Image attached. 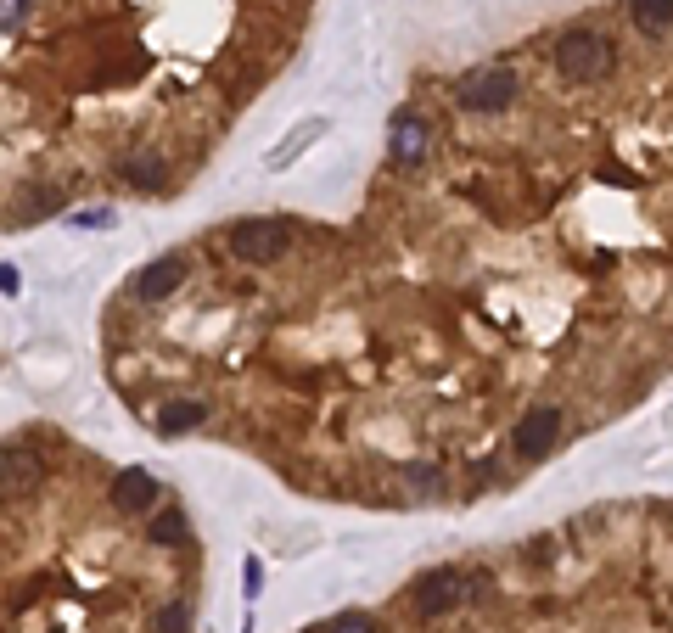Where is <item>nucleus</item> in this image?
Returning <instances> with one entry per match:
<instances>
[{"mask_svg": "<svg viewBox=\"0 0 673 633\" xmlns=\"http://www.w3.org/2000/svg\"><path fill=\"white\" fill-rule=\"evenodd\" d=\"M404 482H410V488H421V493H438V488H444V477H438V465H421V460H410V465H404Z\"/></svg>", "mask_w": 673, "mask_h": 633, "instance_id": "2eb2a0df", "label": "nucleus"}, {"mask_svg": "<svg viewBox=\"0 0 673 633\" xmlns=\"http://www.w3.org/2000/svg\"><path fill=\"white\" fill-rule=\"evenodd\" d=\"M163 174H169V169H163V157H158V152H135V157H124V180H129V185H141V191H158Z\"/></svg>", "mask_w": 673, "mask_h": 633, "instance_id": "f8f14e48", "label": "nucleus"}, {"mask_svg": "<svg viewBox=\"0 0 673 633\" xmlns=\"http://www.w3.org/2000/svg\"><path fill=\"white\" fill-rule=\"evenodd\" d=\"M0 292H6V297H17V264H6V269H0Z\"/></svg>", "mask_w": 673, "mask_h": 633, "instance_id": "aec40b11", "label": "nucleus"}, {"mask_svg": "<svg viewBox=\"0 0 673 633\" xmlns=\"http://www.w3.org/2000/svg\"><path fill=\"white\" fill-rule=\"evenodd\" d=\"M326 633H376V622L371 617H337Z\"/></svg>", "mask_w": 673, "mask_h": 633, "instance_id": "a211bd4d", "label": "nucleus"}, {"mask_svg": "<svg viewBox=\"0 0 673 633\" xmlns=\"http://www.w3.org/2000/svg\"><path fill=\"white\" fill-rule=\"evenodd\" d=\"M612 51H617V45L606 40V34L567 29V34H561V45H556V73L567 79V85H595V79L612 73Z\"/></svg>", "mask_w": 673, "mask_h": 633, "instance_id": "f257e3e1", "label": "nucleus"}, {"mask_svg": "<svg viewBox=\"0 0 673 633\" xmlns=\"http://www.w3.org/2000/svg\"><path fill=\"white\" fill-rule=\"evenodd\" d=\"M152 499H158V482H152V471L129 465V471H118V477H113V505H118V510H146Z\"/></svg>", "mask_w": 673, "mask_h": 633, "instance_id": "6e6552de", "label": "nucleus"}, {"mask_svg": "<svg viewBox=\"0 0 673 633\" xmlns=\"http://www.w3.org/2000/svg\"><path fill=\"white\" fill-rule=\"evenodd\" d=\"M68 225H73V230H101V225H113V208H85V213H68Z\"/></svg>", "mask_w": 673, "mask_h": 633, "instance_id": "dca6fc26", "label": "nucleus"}, {"mask_svg": "<svg viewBox=\"0 0 673 633\" xmlns=\"http://www.w3.org/2000/svg\"><path fill=\"white\" fill-rule=\"evenodd\" d=\"M230 247H236V258H247V264H275V258H287L292 236H287V225H275V219H247V225H236Z\"/></svg>", "mask_w": 673, "mask_h": 633, "instance_id": "7ed1b4c3", "label": "nucleus"}, {"mask_svg": "<svg viewBox=\"0 0 673 633\" xmlns=\"http://www.w3.org/2000/svg\"><path fill=\"white\" fill-rule=\"evenodd\" d=\"M522 96V79L511 68H477L466 85H460V107L466 113H505L511 101Z\"/></svg>", "mask_w": 673, "mask_h": 633, "instance_id": "f03ea898", "label": "nucleus"}, {"mask_svg": "<svg viewBox=\"0 0 673 633\" xmlns=\"http://www.w3.org/2000/svg\"><path fill=\"white\" fill-rule=\"evenodd\" d=\"M320 135H326V118H309V124H298V129L287 135V141H281V146H270V157H264V169H287L292 157H303L309 146L320 141Z\"/></svg>", "mask_w": 673, "mask_h": 633, "instance_id": "1a4fd4ad", "label": "nucleus"}, {"mask_svg": "<svg viewBox=\"0 0 673 633\" xmlns=\"http://www.w3.org/2000/svg\"><path fill=\"white\" fill-rule=\"evenodd\" d=\"M40 482V460L29 449H6V499H17V488Z\"/></svg>", "mask_w": 673, "mask_h": 633, "instance_id": "9b49d317", "label": "nucleus"}, {"mask_svg": "<svg viewBox=\"0 0 673 633\" xmlns=\"http://www.w3.org/2000/svg\"><path fill=\"white\" fill-rule=\"evenodd\" d=\"M158 628L163 633H186V605H169V611L158 617Z\"/></svg>", "mask_w": 673, "mask_h": 633, "instance_id": "6ab92c4d", "label": "nucleus"}, {"mask_svg": "<svg viewBox=\"0 0 673 633\" xmlns=\"http://www.w3.org/2000/svg\"><path fill=\"white\" fill-rule=\"evenodd\" d=\"M466 589H472V583H466L460 572H449V566H444V572H427V577H421L410 600H416L421 617H444V611H455V605L466 600Z\"/></svg>", "mask_w": 673, "mask_h": 633, "instance_id": "20e7f679", "label": "nucleus"}, {"mask_svg": "<svg viewBox=\"0 0 673 633\" xmlns=\"http://www.w3.org/2000/svg\"><path fill=\"white\" fill-rule=\"evenodd\" d=\"M202 421H208V404H202V398H174V404L158 409V432H169V437L191 432V426H202Z\"/></svg>", "mask_w": 673, "mask_h": 633, "instance_id": "9d476101", "label": "nucleus"}, {"mask_svg": "<svg viewBox=\"0 0 673 633\" xmlns=\"http://www.w3.org/2000/svg\"><path fill=\"white\" fill-rule=\"evenodd\" d=\"M634 23H640L645 34H657L673 23V0H634Z\"/></svg>", "mask_w": 673, "mask_h": 633, "instance_id": "ddd939ff", "label": "nucleus"}, {"mask_svg": "<svg viewBox=\"0 0 673 633\" xmlns=\"http://www.w3.org/2000/svg\"><path fill=\"white\" fill-rule=\"evenodd\" d=\"M191 538V527H186V516H180V510H163L158 521H152V544H186Z\"/></svg>", "mask_w": 673, "mask_h": 633, "instance_id": "4468645a", "label": "nucleus"}, {"mask_svg": "<svg viewBox=\"0 0 673 633\" xmlns=\"http://www.w3.org/2000/svg\"><path fill=\"white\" fill-rule=\"evenodd\" d=\"M427 146H432V124L421 113H399V118H393L387 152H393V163H399V169H416L421 157H427Z\"/></svg>", "mask_w": 673, "mask_h": 633, "instance_id": "39448f33", "label": "nucleus"}, {"mask_svg": "<svg viewBox=\"0 0 673 633\" xmlns=\"http://www.w3.org/2000/svg\"><path fill=\"white\" fill-rule=\"evenodd\" d=\"M556 432H561V409L556 404H539V409H528L522 421H516V432H511V443H516V454H545L550 443H556Z\"/></svg>", "mask_w": 673, "mask_h": 633, "instance_id": "423d86ee", "label": "nucleus"}, {"mask_svg": "<svg viewBox=\"0 0 673 633\" xmlns=\"http://www.w3.org/2000/svg\"><path fill=\"white\" fill-rule=\"evenodd\" d=\"M180 281H186V264H180V258H158V264H146L141 275H135V297H141V303H158V297H169Z\"/></svg>", "mask_w": 673, "mask_h": 633, "instance_id": "0eeeda50", "label": "nucleus"}, {"mask_svg": "<svg viewBox=\"0 0 673 633\" xmlns=\"http://www.w3.org/2000/svg\"><path fill=\"white\" fill-rule=\"evenodd\" d=\"M258 589H264V566H258V555H247V561H242V594H247V600H258Z\"/></svg>", "mask_w": 673, "mask_h": 633, "instance_id": "f3484780", "label": "nucleus"}]
</instances>
